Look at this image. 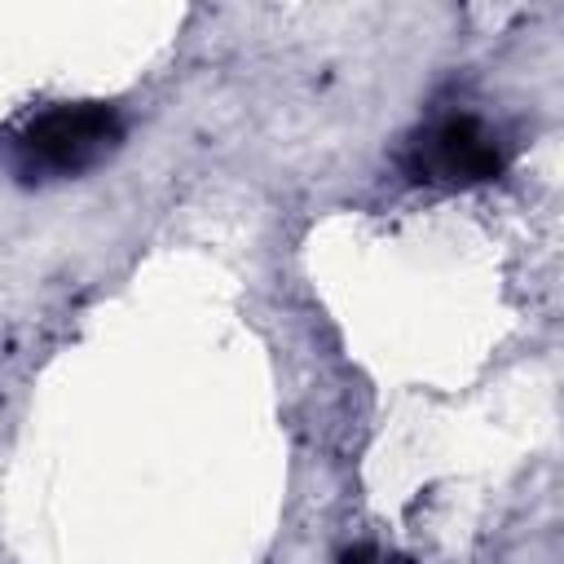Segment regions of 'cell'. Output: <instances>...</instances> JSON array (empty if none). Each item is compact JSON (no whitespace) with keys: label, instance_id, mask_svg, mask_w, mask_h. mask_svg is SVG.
Listing matches in <instances>:
<instances>
[{"label":"cell","instance_id":"6da1fadb","mask_svg":"<svg viewBox=\"0 0 564 564\" xmlns=\"http://www.w3.org/2000/svg\"><path fill=\"white\" fill-rule=\"evenodd\" d=\"M123 145V115L106 101H66L31 115L9 137V167L22 181H75Z\"/></svg>","mask_w":564,"mask_h":564},{"label":"cell","instance_id":"7a4b0ae2","mask_svg":"<svg viewBox=\"0 0 564 564\" xmlns=\"http://www.w3.org/2000/svg\"><path fill=\"white\" fill-rule=\"evenodd\" d=\"M502 167L507 150L480 115H441L405 145V176L427 185H485Z\"/></svg>","mask_w":564,"mask_h":564}]
</instances>
